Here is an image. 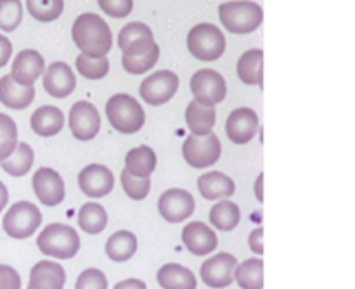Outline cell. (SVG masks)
I'll return each mask as SVG.
<instances>
[{
  "instance_id": "cell-27",
  "label": "cell",
  "mask_w": 355,
  "mask_h": 289,
  "mask_svg": "<svg viewBox=\"0 0 355 289\" xmlns=\"http://www.w3.org/2000/svg\"><path fill=\"white\" fill-rule=\"evenodd\" d=\"M156 168V155L148 146H139L128 151L125 170L134 177H149Z\"/></svg>"
},
{
  "instance_id": "cell-41",
  "label": "cell",
  "mask_w": 355,
  "mask_h": 289,
  "mask_svg": "<svg viewBox=\"0 0 355 289\" xmlns=\"http://www.w3.org/2000/svg\"><path fill=\"white\" fill-rule=\"evenodd\" d=\"M0 289H21V277L12 267L0 265Z\"/></svg>"
},
{
  "instance_id": "cell-15",
  "label": "cell",
  "mask_w": 355,
  "mask_h": 289,
  "mask_svg": "<svg viewBox=\"0 0 355 289\" xmlns=\"http://www.w3.org/2000/svg\"><path fill=\"white\" fill-rule=\"evenodd\" d=\"M78 186L89 198H104L113 191L114 177L104 165H89L80 172Z\"/></svg>"
},
{
  "instance_id": "cell-46",
  "label": "cell",
  "mask_w": 355,
  "mask_h": 289,
  "mask_svg": "<svg viewBox=\"0 0 355 289\" xmlns=\"http://www.w3.org/2000/svg\"><path fill=\"white\" fill-rule=\"evenodd\" d=\"M262 182H263V173H260L259 179H257V184H255V194H257V198H259V201L263 200V196H262Z\"/></svg>"
},
{
  "instance_id": "cell-25",
  "label": "cell",
  "mask_w": 355,
  "mask_h": 289,
  "mask_svg": "<svg viewBox=\"0 0 355 289\" xmlns=\"http://www.w3.org/2000/svg\"><path fill=\"white\" fill-rule=\"evenodd\" d=\"M238 75L246 85L263 87V51L252 49L245 52L238 61Z\"/></svg>"
},
{
  "instance_id": "cell-28",
  "label": "cell",
  "mask_w": 355,
  "mask_h": 289,
  "mask_svg": "<svg viewBox=\"0 0 355 289\" xmlns=\"http://www.w3.org/2000/svg\"><path fill=\"white\" fill-rule=\"evenodd\" d=\"M137 252V238L128 231H118L107 239L106 255L113 262H127Z\"/></svg>"
},
{
  "instance_id": "cell-44",
  "label": "cell",
  "mask_w": 355,
  "mask_h": 289,
  "mask_svg": "<svg viewBox=\"0 0 355 289\" xmlns=\"http://www.w3.org/2000/svg\"><path fill=\"white\" fill-rule=\"evenodd\" d=\"M114 289H148L146 288V284L142 283V281L139 279H127V281H121V283H118Z\"/></svg>"
},
{
  "instance_id": "cell-5",
  "label": "cell",
  "mask_w": 355,
  "mask_h": 289,
  "mask_svg": "<svg viewBox=\"0 0 355 289\" xmlns=\"http://www.w3.org/2000/svg\"><path fill=\"white\" fill-rule=\"evenodd\" d=\"M187 49L200 61H217L225 51V37L215 24H196L187 35Z\"/></svg>"
},
{
  "instance_id": "cell-45",
  "label": "cell",
  "mask_w": 355,
  "mask_h": 289,
  "mask_svg": "<svg viewBox=\"0 0 355 289\" xmlns=\"http://www.w3.org/2000/svg\"><path fill=\"white\" fill-rule=\"evenodd\" d=\"M7 201H9V193H7V187L0 182V211L7 207Z\"/></svg>"
},
{
  "instance_id": "cell-29",
  "label": "cell",
  "mask_w": 355,
  "mask_h": 289,
  "mask_svg": "<svg viewBox=\"0 0 355 289\" xmlns=\"http://www.w3.org/2000/svg\"><path fill=\"white\" fill-rule=\"evenodd\" d=\"M33 149L30 148V144L26 142H19L14 149L12 155L7 159L0 161V166L6 173H9L10 177H23L30 172L31 165H33Z\"/></svg>"
},
{
  "instance_id": "cell-23",
  "label": "cell",
  "mask_w": 355,
  "mask_h": 289,
  "mask_svg": "<svg viewBox=\"0 0 355 289\" xmlns=\"http://www.w3.org/2000/svg\"><path fill=\"white\" fill-rule=\"evenodd\" d=\"M198 189H200V194L205 200L215 201L231 198L234 194L236 186L232 179H229L224 173L210 172L198 179Z\"/></svg>"
},
{
  "instance_id": "cell-24",
  "label": "cell",
  "mask_w": 355,
  "mask_h": 289,
  "mask_svg": "<svg viewBox=\"0 0 355 289\" xmlns=\"http://www.w3.org/2000/svg\"><path fill=\"white\" fill-rule=\"evenodd\" d=\"M158 284L163 289H196L194 274L179 263H166L158 270Z\"/></svg>"
},
{
  "instance_id": "cell-10",
  "label": "cell",
  "mask_w": 355,
  "mask_h": 289,
  "mask_svg": "<svg viewBox=\"0 0 355 289\" xmlns=\"http://www.w3.org/2000/svg\"><path fill=\"white\" fill-rule=\"evenodd\" d=\"M238 267V260L231 253H218L203 262L200 269V276L208 288L224 289L234 283V270Z\"/></svg>"
},
{
  "instance_id": "cell-19",
  "label": "cell",
  "mask_w": 355,
  "mask_h": 289,
  "mask_svg": "<svg viewBox=\"0 0 355 289\" xmlns=\"http://www.w3.org/2000/svg\"><path fill=\"white\" fill-rule=\"evenodd\" d=\"M182 243L193 255L203 256L217 248L218 239L217 234L203 222H191L182 229Z\"/></svg>"
},
{
  "instance_id": "cell-8",
  "label": "cell",
  "mask_w": 355,
  "mask_h": 289,
  "mask_svg": "<svg viewBox=\"0 0 355 289\" xmlns=\"http://www.w3.org/2000/svg\"><path fill=\"white\" fill-rule=\"evenodd\" d=\"M191 92L194 100L205 106H215L227 96V85L220 73L214 69H200L191 78Z\"/></svg>"
},
{
  "instance_id": "cell-39",
  "label": "cell",
  "mask_w": 355,
  "mask_h": 289,
  "mask_svg": "<svg viewBox=\"0 0 355 289\" xmlns=\"http://www.w3.org/2000/svg\"><path fill=\"white\" fill-rule=\"evenodd\" d=\"M75 289H107V279L101 270L87 269L76 279Z\"/></svg>"
},
{
  "instance_id": "cell-22",
  "label": "cell",
  "mask_w": 355,
  "mask_h": 289,
  "mask_svg": "<svg viewBox=\"0 0 355 289\" xmlns=\"http://www.w3.org/2000/svg\"><path fill=\"white\" fill-rule=\"evenodd\" d=\"M64 127V114L55 106H42L31 114V130L38 137H54Z\"/></svg>"
},
{
  "instance_id": "cell-38",
  "label": "cell",
  "mask_w": 355,
  "mask_h": 289,
  "mask_svg": "<svg viewBox=\"0 0 355 289\" xmlns=\"http://www.w3.org/2000/svg\"><path fill=\"white\" fill-rule=\"evenodd\" d=\"M121 186H123V191L128 198H132L134 201H142L151 189V179L149 177H134L127 170H123L121 172Z\"/></svg>"
},
{
  "instance_id": "cell-42",
  "label": "cell",
  "mask_w": 355,
  "mask_h": 289,
  "mask_svg": "<svg viewBox=\"0 0 355 289\" xmlns=\"http://www.w3.org/2000/svg\"><path fill=\"white\" fill-rule=\"evenodd\" d=\"M250 248L257 255H262L263 253V229L259 227L250 234Z\"/></svg>"
},
{
  "instance_id": "cell-16",
  "label": "cell",
  "mask_w": 355,
  "mask_h": 289,
  "mask_svg": "<svg viewBox=\"0 0 355 289\" xmlns=\"http://www.w3.org/2000/svg\"><path fill=\"white\" fill-rule=\"evenodd\" d=\"M225 132L234 144H246L259 132V114L250 107H238L229 114Z\"/></svg>"
},
{
  "instance_id": "cell-40",
  "label": "cell",
  "mask_w": 355,
  "mask_h": 289,
  "mask_svg": "<svg viewBox=\"0 0 355 289\" xmlns=\"http://www.w3.org/2000/svg\"><path fill=\"white\" fill-rule=\"evenodd\" d=\"M99 7L111 17H127L134 9V0H99Z\"/></svg>"
},
{
  "instance_id": "cell-3",
  "label": "cell",
  "mask_w": 355,
  "mask_h": 289,
  "mask_svg": "<svg viewBox=\"0 0 355 289\" xmlns=\"http://www.w3.org/2000/svg\"><path fill=\"white\" fill-rule=\"evenodd\" d=\"M218 16L231 33L246 35L259 30L263 21V10L259 3L250 0H232L218 7Z\"/></svg>"
},
{
  "instance_id": "cell-11",
  "label": "cell",
  "mask_w": 355,
  "mask_h": 289,
  "mask_svg": "<svg viewBox=\"0 0 355 289\" xmlns=\"http://www.w3.org/2000/svg\"><path fill=\"white\" fill-rule=\"evenodd\" d=\"M69 128L78 141H92L101 130V116L97 107L87 100H78L69 111Z\"/></svg>"
},
{
  "instance_id": "cell-2",
  "label": "cell",
  "mask_w": 355,
  "mask_h": 289,
  "mask_svg": "<svg viewBox=\"0 0 355 289\" xmlns=\"http://www.w3.org/2000/svg\"><path fill=\"white\" fill-rule=\"evenodd\" d=\"M37 246L44 255L58 260H69L78 253L80 236L71 225L51 224L38 234Z\"/></svg>"
},
{
  "instance_id": "cell-20",
  "label": "cell",
  "mask_w": 355,
  "mask_h": 289,
  "mask_svg": "<svg viewBox=\"0 0 355 289\" xmlns=\"http://www.w3.org/2000/svg\"><path fill=\"white\" fill-rule=\"evenodd\" d=\"M66 272L59 263L37 262L30 272L28 289H64Z\"/></svg>"
},
{
  "instance_id": "cell-14",
  "label": "cell",
  "mask_w": 355,
  "mask_h": 289,
  "mask_svg": "<svg viewBox=\"0 0 355 289\" xmlns=\"http://www.w3.org/2000/svg\"><path fill=\"white\" fill-rule=\"evenodd\" d=\"M118 45H120L123 55H137L151 51L156 45V42L148 24L128 23L120 30Z\"/></svg>"
},
{
  "instance_id": "cell-18",
  "label": "cell",
  "mask_w": 355,
  "mask_h": 289,
  "mask_svg": "<svg viewBox=\"0 0 355 289\" xmlns=\"http://www.w3.org/2000/svg\"><path fill=\"white\" fill-rule=\"evenodd\" d=\"M45 69V61L37 51L33 49H24L19 54L16 55L12 62V73L10 76L14 78V82L19 83V85L31 87L37 82L38 76L44 73Z\"/></svg>"
},
{
  "instance_id": "cell-17",
  "label": "cell",
  "mask_w": 355,
  "mask_h": 289,
  "mask_svg": "<svg viewBox=\"0 0 355 289\" xmlns=\"http://www.w3.org/2000/svg\"><path fill=\"white\" fill-rule=\"evenodd\" d=\"M44 89L55 99L71 96L76 89V76L66 62H52L44 75Z\"/></svg>"
},
{
  "instance_id": "cell-9",
  "label": "cell",
  "mask_w": 355,
  "mask_h": 289,
  "mask_svg": "<svg viewBox=\"0 0 355 289\" xmlns=\"http://www.w3.org/2000/svg\"><path fill=\"white\" fill-rule=\"evenodd\" d=\"M177 89H179V76L173 71L163 69L142 80L139 92L149 106H162L175 96Z\"/></svg>"
},
{
  "instance_id": "cell-35",
  "label": "cell",
  "mask_w": 355,
  "mask_h": 289,
  "mask_svg": "<svg viewBox=\"0 0 355 289\" xmlns=\"http://www.w3.org/2000/svg\"><path fill=\"white\" fill-rule=\"evenodd\" d=\"M159 58V47L158 44L151 49V51L144 52V54L137 55H123L121 58V64L132 75H142V73L149 71L151 68H155V64L158 62Z\"/></svg>"
},
{
  "instance_id": "cell-34",
  "label": "cell",
  "mask_w": 355,
  "mask_h": 289,
  "mask_svg": "<svg viewBox=\"0 0 355 289\" xmlns=\"http://www.w3.org/2000/svg\"><path fill=\"white\" fill-rule=\"evenodd\" d=\"M76 69L87 80H101L110 71V61L107 58H90V55L78 54L75 61Z\"/></svg>"
},
{
  "instance_id": "cell-33",
  "label": "cell",
  "mask_w": 355,
  "mask_h": 289,
  "mask_svg": "<svg viewBox=\"0 0 355 289\" xmlns=\"http://www.w3.org/2000/svg\"><path fill=\"white\" fill-rule=\"evenodd\" d=\"M26 9L40 23H51L62 14L64 0H26Z\"/></svg>"
},
{
  "instance_id": "cell-6",
  "label": "cell",
  "mask_w": 355,
  "mask_h": 289,
  "mask_svg": "<svg viewBox=\"0 0 355 289\" xmlns=\"http://www.w3.org/2000/svg\"><path fill=\"white\" fill-rule=\"evenodd\" d=\"M42 224V213L30 201L12 204L3 217L2 225L6 234L14 239H26L37 232Z\"/></svg>"
},
{
  "instance_id": "cell-1",
  "label": "cell",
  "mask_w": 355,
  "mask_h": 289,
  "mask_svg": "<svg viewBox=\"0 0 355 289\" xmlns=\"http://www.w3.org/2000/svg\"><path fill=\"white\" fill-rule=\"evenodd\" d=\"M73 40L82 54L90 58H106L113 45L110 24L94 12H83L73 23Z\"/></svg>"
},
{
  "instance_id": "cell-26",
  "label": "cell",
  "mask_w": 355,
  "mask_h": 289,
  "mask_svg": "<svg viewBox=\"0 0 355 289\" xmlns=\"http://www.w3.org/2000/svg\"><path fill=\"white\" fill-rule=\"evenodd\" d=\"M186 123L193 135H208L215 127L214 106H205L198 100H191L186 110Z\"/></svg>"
},
{
  "instance_id": "cell-32",
  "label": "cell",
  "mask_w": 355,
  "mask_h": 289,
  "mask_svg": "<svg viewBox=\"0 0 355 289\" xmlns=\"http://www.w3.org/2000/svg\"><path fill=\"white\" fill-rule=\"evenodd\" d=\"M234 279L241 289H263V260L250 259L236 267Z\"/></svg>"
},
{
  "instance_id": "cell-13",
  "label": "cell",
  "mask_w": 355,
  "mask_h": 289,
  "mask_svg": "<svg viewBox=\"0 0 355 289\" xmlns=\"http://www.w3.org/2000/svg\"><path fill=\"white\" fill-rule=\"evenodd\" d=\"M33 191L38 201L45 207H58L64 201V180L55 170L38 168L33 175Z\"/></svg>"
},
{
  "instance_id": "cell-21",
  "label": "cell",
  "mask_w": 355,
  "mask_h": 289,
  "mask_svg": "<svg viewBox=\"0 0 355 289\" xmlns=\"http://www.w3.org/2000/svg\"><path fill=\"white\" fill-rule=\"evenodd\" d=\"M35 99V89L31 87L19 85L14 82L10 75H6L0 78V103L9 110H24L30 106Z\"/></svg>"
},
{
  "instance_id": "cell-30",
  "label": "cell",
  "mask_w": 355,
  "mask_h": 289,
  "mask_svg": "<svg viewBox=\"0 0 355 289\" xmlns=\"http://www.w3.org/2000/svg\"><path fill=\"white\" fill-rule=\"evenodd\" d=\"M239 220H241V211H239L238 204L232 201H220L210 210L211 225L222 232H229L238 227Z\"/></svg>"
},
{
  "instance_id": "cell-36",
  "label": "cell",
  "mask_w": 355,
  "mask_h": 289,
  "mask_svg": "<svg viewBox=\"0 0 355 289\" xmlns=\"http://www.w3.org/2000/svg\"><path fill=\"white\" fill-rule=\"evenodd\" d=\"M17 146V127L7 114L0 113V161L9 158Z\"/></svg>"
},
{
  "instance_id": "cell-4",
  "label": "cell",
  "mask_w": 355,
  "mask_h": 289,
  "mask_svg": "<svg viewBox=\"0 0 355 289\" xmlns=\"http://www.w3.org/2000/svg\"><path fill=\"white\" fill-rule=\"evenodd\" d=\"M106 116L120 134H135L144 127L146 113L141 104L128 94H116L106 103Z\"/></svg>"
},
{
  "instance_id": "cell-43",
  "label": "cell",
  "mask_w": 355,
  "mask_h": 289,
  "mask_svg": "<svg viewBox=\"0 0 355 289\" xmlns=\"http://www.w3.org/2000/svg\"><path fill=\"white\" fill-rule=\"evenodd\" d=\"M10 54H12V44H10L9 38L0 35V68H3L9 62Z\"/></svg>"
},
{
  "instance_id": "cell-31",
  "label": "cell",
  "mask_w": 355,
  "mask_h": 289,
  "mask_svg": "<svg viewBox=\"0 0 355 289\" xmlns=\"http://www.w3.org/2000/svg\"><path fill=\"white\" fill-rule=\"evenodd\" d=\"M78 225L87 234H101L107 225L106 210L97 203H85L78 211Z\"/></svg>"
},
{
  "instance_id": "cell-12",
  "label": "cell",
  "mask_w": 355,
  "mask_h": 289,
  "mask_svg": "<svg viewBox=\"0 0 355 289\" xmlns=\"http://www.w3.org/2000/svg\"><path fill=\"white\" fill-rule=\"evenodd\" d=\"M194 198L184 189H168L159 196L158 211L170 224L187 220L194 213Z\"/></svg>"
},
{
  "instance_id": "cell-7",
  "label": "cell",
  "mask_w": 355,
  "mask_h": 289,
  "mask_svg": "<svg viewBox=\"0 0 355 289\" xmlns=\"http://www.w3.org/2000/svg\"><path fill=\"white\" fill-rule=\"evenodd\" d=\"M220 141L215 134L189 135L182 146L184 159L193 168H207V166L215 165L220 158Z\"/></svg>"
},
{
  "instance_id": "cell-37",
  "label": "cell",
  "mask_w": 355,
  "mask_h": 289,
  "mask_svg": "<svg viewBox=\"0 0 355 289\" xmlns=\"http://www.w3.org/2000/svg\"><path fill=\"white\" fill-rule=\"evenodd\" d=\"M23 21L21 0H0V30L14 31Z\"/></svg>"
}]
</instances>
